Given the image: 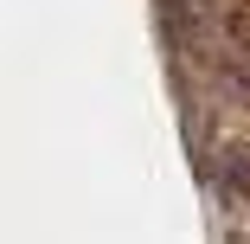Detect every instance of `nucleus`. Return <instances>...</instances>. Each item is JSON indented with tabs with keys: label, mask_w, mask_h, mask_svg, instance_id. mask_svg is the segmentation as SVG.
<instances>
[]
</instances>
